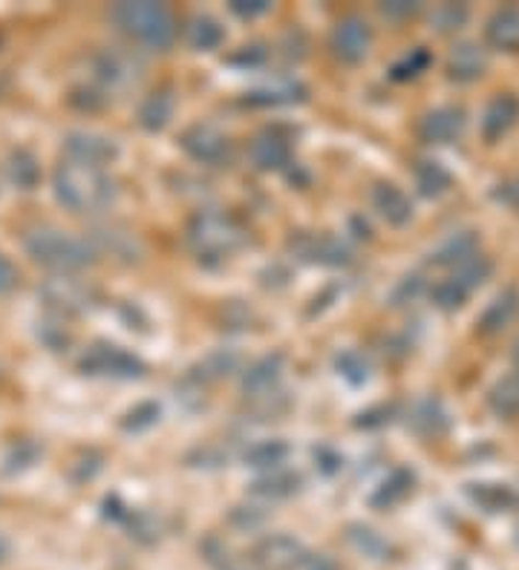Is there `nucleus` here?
<instances>
[{
    "mask_svg": "<svg viewBox=\"0 0 519 570\" xmlns=\"http://www.w3.org/2000/svg\"><path fill=\"white\" fill-rule=\"evenodd\" d=\"M55 200L72 214H101L108 210L119 196V187L108 170L90 168L64 159L53 173Z\"/></svg>",
    "mask_w": 519,
    "mask_h": 570,
    "instance_id": "nucleus-1",
    "label": "nucleus"
},
{
    "mask_svg": "<svg viewBox=\"0 0 519 570\" xmlns=\"http://www.w3.org/2000/svg\"><path fill=\"white\" fill-rule=\"evenodd\" d=\"M110 21L150 49H171L177 41V18L165 3L154 0H124L110 9Z\"/></svg>",
    "mask_w": 519,
    "mask_h": 570,
    "instance_id": "nucleus-2",
    "label": "nucleus"
},
{
    "mask_svg": "<svg viewBox=\"0 0 519 570\" xmlns=\"http://www.w3.org/2000/svg\"><path fill=\"white\" fill-rule=\"evenodd\" d=\"M24 246L32 260L44 265V269L58 271V274H72V271L87 269L99 256L93 242L58 231V228H35L24 237Z\"/></svg>",
    "mask_w": 519,
    "mask_h": 570,
    "instance_id": "nucleus-3",
    "label": "nucleus"
},
{
    "mask_svg": "<svg viewBox=\"0 0 519 570\" xmlns=\"http://www.w3.org/2000/svg\"><path fill=\"white\" fill-rule=\"evenodd\" d=\"M248 242V231L240 219L223 210H202L188 223V246L205 262H223Z\"/></svg>",
    "mask_w": 519,
    "mask_h": 570,
    "instance_id": "nucleus-4",
    "label": "nucleus"
},
{
    "mask_svg": "<svg viewBox=\"0 0 519 570\" xmlns=\"http://www.w3.org/2000/svg\"><path fill=\"white\" fill-rule=\"evenodd\" d=\"M78 372L87 378H110V380H139L148 366L142 363L127 349L116 346V343H93L84 355L78 357Z\"/></svg>",
    "mask_w": 519,
    "mask_h": 570,
    "instance_id": "nucleus-5",
    "label": "nucleus"
},
{
    "mask_svg": "<svg viewBox=\"0 0 519 570\" xmlns=\"http://www.w3.org/2000/svg\"><path fill=\"white\" fill-rule=\"evenodd\" d=\"M41 303L47 306L49 315L55 317H81L99 306V292L84 280L70 277V274H58L49 277L47 283L38 288Z\"/></svg>",
    "mask_w": 519,
    "mask_h": 570,
    "instance_id": "nucleus-6",
    "label": "nucleus"
},
{
    "mask_svg": "<svg viewBox=\"0 0 519 570\" xmlns=\"http://www.w3.org/2000/svg\"><path fill=\"white\" fill-rule=\"evenodd\" d=\"M289 251L297 262L306 265H324V269H341L352 262V251L347 242L329 233H295L289 239Z\"/></svg>",
    "mask_w": 519,
    "mask_h": 570,
    "instance_id": "nucleus-7",
    "label": "nucleus"
},
{
    "mask_svg": "<svg viewBox=\"0 0 519 570\" xmlns=\"http://www.w3.org/2000/svg\"><path fill=\"white\" fill-rule=\"evenodd\" d=\"M93 70L99 84H104L108 90H124V87L139 81L142 72H145V61L136 53H131V49L108 47L95 55Z\"/></svg>",
    "mask_w": 519,
    "mask_h": 570,
    "instance_id": "nucleus-8",
    "label": "nucleus"
},
{
    "mask_svg": "<svg viewBox=\"0 0 519 570\" xmlns=\"http://www.w3.org/2000/svg\"><path fill=\"white\" fill-rule=\"evenodd\" d=\"M64 153H67L70 162L104 170V164L116 162L119 159V145L113 139H108V136H101V133L72 130L67 133V139H64Z\"/></svg>",
    "mask_w": 519,
    "mask_h": 570,
    "instance_id": "nucleus-9",
    "label": "nucleus"
},
{
    "mask_svg": "<svg viewBox=\"0 0 519 570\" xmlns=\"http://www.w3.org/2000/svg\"><path fill=\"white\" fill-rule=\"evenodd\" d=\"M280 380H283V355L260 357L242 375V395H246L248 401L269 407V403L278 401L280 395H283L280 392Z\"/></svg>",
    "mask_w": 519,
    "mask_h": 570,
    "instance_id": "nucleus-10",
    "label": "nucleus"
},
{
    "mask_svg": "<svg viewBox=\"0 0 519 570\" xmlns=\"http://www.w3.org/2000/svg\"><path fill=\"white\" fill-rule=\"evenodd\" d=\"M255 562L263 570H301L309 562V554L297 539L278 533V536L260 539V545L255 547Z\"/></svg>",
    "mask_w": 519,
    "mask_h": 570,
    "instance_id": "nucleus-11",
    "label": "nucleus"
},
{
    "mask_svg": "<svg viewBox=\"0 0 519 570\" xmlns=\"http://www.w3.org/2000/svg\"><path fill=\"white\" fill-rule=\"evenodd\" d=\"M179 145H182V150L200 164H219L225 156H228V147H232L223 133H219L217 127H211V124H191V127L182 133Z\"/></svg>",
    "mask_w": 519,
    "mask_h": 570,
    "instance_id": "nucleus-12",
    "label": "nucleus"
},
{
    "mask_svg": "<svg viewBox=\"0 0 519 570\" xmlns=\"http://www.w3.org/2000/svg\"><path fill=\"white\" fill-rule=\"evenodd\" d=\"M372 32L361 18H343L341 24L332 30V53L338 61L358 64L364 61L370 53Z\"/></svg>",
    "mask_w": 519,
    "mask_h": 570,
    "instance_id": "nucleus-13",
    "label": "nucleus"
},
{
    "mask_svg": "<svg viewBox=\"0 0 519 570\" xmlns=\"http://www.w3.org/2000/svg\"><path fill=\"white\" fill-rule=\"evenodd\" d=\"M421 139L427 145H450L465 133V110L462 107H436L419 124Z\"/></svg>",
    "mask_w": 519,
    "mask_h": 570,
    "instance_id": "nucleus-14",
    "label": "nucleus"
},
{
    "mask_svg": "<svg viewBox=\"0 0 519 570\" xmlns=\"http://www.w3.org/2000/svg\"><path fill=\"white\" fill-rule=\"evenodd\" d=\"M372 205L379 210V216L393 228H404V225L413 219V202L410 196L402 191V187L390 185V182H381L372 191Z\"/></svg>",
    "mask_w": 519,
    "mask_h": 570,
    "instance_id": "nucleus-15",
    "label": "nucleus"
},
{
    "mask_svg": "<svg viewBox=\"0 0 519 570\" xmlns=\"http://www.w3.org/2000/svg\"><path fill=\"white\" fill-rule=\"evenodd\" d=\"M413 487H416V472L407 467H396L387 472V478H381V485L372 490L366 501L372 510H393L413 493Z\"/></svg>",
    "mask_w": 519,
    "mask_h": 570,
    "instance_id": "nucleus-16",
    "label": "nucleus"
},
{
    "mask_svg": "<svg viewBox=\"0 0 519 570\" xmlns=\"http://www.w3.org/2000/svg\"><path fill=\"white\" fill-rule=\"evenodd\" d=\"M519 122V99L517 95H496L485 107L482 116V136L485 141H499L505 133L514 130V124Z\"/></svg>",
    "mask_w": 519,
    "mask_h": 570,
    "instance_id": "nucleus-17",
    "label": "nucleus"
},
{
    "mask_svg": "<svg viewBox=\"0 0 519 570\" xmlns=\"http://www.w3.org/2000/svg\"><path fill=\"white\" fill-rule=\"evenodd\" d=\"M465 495L473 508H479L482 513H505V510L517 508V493L514 487L499 485V481H473L465 487Z\"/></svg>",
    "mask_w": 519,
    "mask_h": 570,
    "instance_id": "nucleus-18",
    "label": "nucleus"
},
{
    "mask_svg": "<svg viewBox=\"0 0 519 570\" xmlns=\"http://www.w3.org/2000/svg\"><path fill=\"white\" fill-rule=\"evenodd\" d=\"M517 315H519V292L517 288H503V292L496 294L488 309L482 311L479 320H476L479 334L494 338V334L505 332V329L514 323V317Z\"/></svg>",
    "mask_w": 519,
    "mask_h": 570,
    "instance_id": "nucleus-19",
    "label": "nucleus"
},
{
    "mask_svg": "<svg viewBox=\"0 0 519 570\" xmlns=\"http://www.w3.org/2000/svg\"><path fill=\"white\" fill-rule=\"evenodd\" d=\"M407 426H410L419 438H442L450 426L448 409L442 407V401H436V398H425V401H419L410 409Z\"/></svg>",
    "mask_w": 519,
    "mask_h": 570,
    "instance_id": "nucleus-20",
    "label": "nucleus"
},
{
    "mask_svg": "<svg viewBox=\"0 0 519 570\" xmlns=\"http://www.w3.org/2000/svg\"><path fill=\"white\" fill-rule=\"evenodd\" d=\"M173 110H177V95H173L171 87H159L148 99L139 104V124L148 133L165 130L173 118Z\"/></svg>",
    "mask_w": 519,
    "mask_h": 570,
    "instance_id": "nucleus-21",
    "label": "nucleus"
},
{
    "mask_svg": "<svg viewBox=\"0 0 519 570\" xmlns=\"http://www.w3.org/2000/svg\"><path fill=\"white\" fill-rule=\"evenodd\" d=\"M476 254H479V239H476V233L459 231L436 248L433 254H430V262L439 265V269H459V265H465Z\"/></svg>",
    "mask_w": 519,
    "mask_h": 570,
    "instance_id": "nucleus-22",
    "label": "nucleus"
},
{
    "mask_svg": "<svg viewBox=\"0 0 519 570\" xmlns=\"http://www.w3.org/2000/svg\"><path fill=\"white\" fill-rule=\"evenodd\" d=\"M485 67H488L485 49H482L479 44H471V41L456 44L448 58V76L453 78V81H462V84L476 81V78L485 72Z\"/></svg>",
    "mask_w": 519,
    "mask_h": 570,
    "instance_id": "nucleus-23",
    "label": "nucleus"
},
{
    "mask_svg": "<svg viewBox=\"0 0 519 570\" xmlns=\"http://www.w3.org/2000/svg\"><path fill=\"white\" fill-rule=\"evenodd\" d=\"M251 162L260 170H283L292 162V145L280 133H263L251 145Z\"/></svg>",
    "mask_w": 519,
    "mask_h": 570,
    "instance_id": "nucleus-24",
    "label": "nucleus"
},
{
    "mask_svg": "<svg viewBox=\"0 0 519 570\" xmlns=\"http://www.w3.org/2000/svg\"><path fill=\"white\" fill-rule=\"evenodd\" d=\"M485 38H488L490 47L505 49V53L519 49V9H496L494 15H490L488 26H485Z\"/></svg>",
    "mask_w": 519,
    "mask_h": 570,
    "instance_id": "nucleus-25",
    "label": "nucleus"
},
{
    "mask_svg": "<svg viewBox=\"0 0 519 570\" xmlns=\"http://www.w3.org/2000/svg\"><path fill=\"white\" fill-rule=\"evenodd\" d=\"M289 453H292V449H289L286 441L280 438L257 441V444H251V447L246 449L242 461H246V467H251V470L272 472V470H280V467L286 464Z\"/></svg>",
    "mask_w": 519,
    "mask_h": 570,
    "instance_id": "nucleus-26",
    "label": "nucleus"
},
{
    "mask_svg": "<svg viewBox=\"0 0 519 570\" xmlns=\"http://www.w3.org/2000/svg\"><path fill=\"white\" fill-rule=\"evenodd\" d=\"M297 101H306V87L297 81H280V84L251 90L246 95L248 107H283V104H297Z\"/></svg>",
    "mask_w": 519,
    "mask_h": 570,
    "instance_id": "nucleus-27",
    "label": "nucleus"
},
{
    "mask_svg": "<svg viewBox=\"0 0 519 570\" xmlns=\"http://www.w3.org/2000/svg\"><path fill=\"white\" fill-rule=\"evenodd\" d=\"M303 478L292 470H272L260 476L251 485V493L260 495V499H269V501H278V499H289V495H295L301 490Z\"/></svg>",
    "mask_w": 519,
    "mask_h": 570,
    "instance_id": "nucleus-28",
    "label": "nucleus"
},
{
    "mask_svg": "<svg viewBox=\"0 0 519 570\" xmlns=\"http://www.w3.org/2000/svg\"><path fill=\"white\" fill-rule=\"evenodd\" d=\"M41 458H44V447H41L38 441H15V444L7 449V455H3V461H0V472H3V476H24L26 470H32V467L41 461Z\"/></svg>",
    "mask_w": 519,
    "mask_h": 570,
    "instance_id": "nucleus-29",
    "label": "nucleus"
},
{
    "mask_svg": "<svg viewBox=\"0 0 519 570\" xmlns=\"http://www.w3.org/2000/svg\"><path fill=\"white\" fill-rule=\"evenodd\" d=\"M488 407L494 409L499 418L519 415V366L505 375L503 380H496L488 392Z\"/></svg>",
    "mask_w": 519,
    "mask_h": 570,
    "instance_id": "nucleus-30",
    "label": "nucleus"
},
{
    "mask_svg": "<svg viewBox=\"0 0 519 570\" xmlns=\"http://www.w3.org/2000/svg\"><path fill=\"white\" fill-rule=\"evenodd\" d=\"M416 185H419L421 196H442V193L450 191L453 185V176H450V170L444 168L442 162H436V159H421L416 164Z\"/></svg>",
    "mask_w": 519,
    "mask_h": 570,
    "instance_id": "nucleus-31",
    "label": "nucleus"
},
{
    "mask_svg": "<svg viewBox=\"0 0 519 570\" xmlns=\"http://www.w3.org/2000/svg\"><path fill=\"white\" fill-rule=\"evenodd\" d=\"M7 173H9V182H12L18 191H32V187H38L41 182L38 159H35V153L24 150V147L9 156Z\"/></svg>",
    "mask_w": 519,
    "mask_h": 570,
    "instance_id": "nucleus-32",
    "label": "nucleus"
},
{
    "mask_svg": "<svg viewBox=\"0 0 519 570\" xmlns=\"http://www.w3.org/2000/svg\"><path fill=\"white\" fill-rule=\"evenodd\" d=\"M347 536H349V545L356 547L358 554H364L366 559L384 562V559H390V554H393L390 542L384 539V536H379L372 527H366V524H352Z\"/></svg>",
    "mask_w": 519,
    "mask_h": 570,
    "instance_id": "nucleus-33",
    "label": "nucleus"
},
{
    "mask_svg": "<svg viewBox=\"0 0 519 570\" xmlns=\"http://www.w3.org/2000/svg\"><path fill=\"white\" fill-rule=\"evenodd\" d=\"M188 41H191V47L200 49V53H211V49H217L219 44L225 41V32L219 26L217 18L211 15H196L188 26Z\"/></svg>",
    "mask_w": 519,
    "mask_h": 570,
    "instance_id": "nucleus-34",
    "label": "nucleus"
},
{
    "mask_svg": "<svg viewBox=\"0 0 519 570\" xmlns=\"http://www.w3.org/2000/svg\"><path fill=\"white\" fill-rule=\"evenodd\" d=\"M335 372H338V378L347 380L352 389L370 384V361H366L358 349H343L341 355L335 357Z\"/></svg>",
    "mask_w": 519,
    "mask_h": 570,
    "instance_id": "nucleus-35",
    "label": "nucleus"
},
{
    "mask_svg": "<svg viewBox=\"0 0 519 570\" xmlns=\"http://www.w3.org/2000/svg\"><path fill=\"white\" fill-rule=\"evenodd\" d=\"M234 366H237V355H232V352H214V355L205 357V361H202L200 366L191 372V375H188V380H191V384H196V386L211 384V380L225 378V375H228Z\"/></svg>",
    "mask_w": 519,
    "mask_h": 570,
    "instance_id": "nucleus-36",
    "label": "nucleus"
},
{
    "mask_svg": "<svg viewBox=\"0 0 519 570\" xmlns=\"http://www.w3.org/2000/svg\"><path fill=\"white\" fill-rule=\"evenodd\" d=\"M159 418H162V407L156 401H142L136 403L133 409H127L119 421L124 432H148L150 426L159 424Z\"/></svg>",
    "mask_w": 519,
    "mask_h": 570,
    "instance_id": "nucleus-37",
    "label": "nucleus"
},
{
    "mask_svg": "<svg viewBox=\"0 0 519 570\" xmlns=\"http://www.w3.org/2000/svg\"><path fill=\"white\" fill-rule=\"evenodd\" d=\"M430 297H433L436 309L456 311V309H462V306H465V300L471 297V292H467L465 285L459 283L456 277H448V280H442V283L433 285Z\"/></svg>",
    "mask_w": 519,
    "mask_h": 570,
    "instance_id": "nucleus-38",
    "label": "nucleus"
},
{
    "mask_svg": "<svg viewBox=\"0 0 519 570\" xmlns=\"http://www.w3.org/2000/svg\"><path fill=\"white\" fill-rule=\"evenodd\" d=\"M430 64H433V55L427 53L425 47H416L404 55L402 61L393 64L390 78H393V81H413V78H419Z\"/></svg>",
    "mask_w": 519,
    "mask_h": 570,
    "instance_id": "nucleus-39",
    "label": "nucleus"
},
{
    "mask_svg": "<svg viewBox=\"0 0 519 570\" xmlns=\"http://www.w3.org/2000/svg\"><path fill=\"white\" fill-rule=\"evenodd\" d=\"M35 334H38V340L49 349V352H64V349L70 346L72 340L61 317L55 315H49L47 320H38V323H35Z\"/></svg>",
    "mask_w": 519,
    "mask_h": 570,
    "instance_id": "nucleus-40",
    "label": "nucleus"
},
{
    "mask_svg": "<svg viewBox=\"0 0 519 570\" xmlns=\"http://www.w3.org/2000/svg\"><path fill=\"white\" fill-rule=\"evenodd\" d=\"M205 556H208V562L217 570H263L257 562H246L240 556H234L228 547L214 539L205 542Z\"/></svg>",
    "mask_w": 519,
    "mask_h": 570,
    "instance_id": "nucleus-41",
    "label": "nucleus"
},
{
    "mask_svg": "<svg viewBox=\"0 0 519 570\" xmlns=\"http://www.w3.org/2000/svg\"><path fill=\"white\" fill-rule=\"evenodd\" d=\"M124 527L131 531L133 539L148 542V545L159 539V522L150 513H145V510H131L127 518H124Z\"/></svg>",
    "mask_w": 519,
    "mask_h": 570,
    "instance_id": "nucleus-42",
    "label": "nucleus"
},
{
    "mask_svg": "<svg viewBox=\"0 0 519 570\" xmlns=\"http://www.w3.org/2000/svg\"><path fill=\"white\" fill-rule=\"evenodd\" d=\"M113 251V254H124V256H133V248H136V239H133V233L127 231H99V246H95V251Z\"/></svg>",
    "mask_w": 519,
    "mask_h": 570,
    "instance_id": "nucleus-43",
    "label": "nucleus"
},
{
    "mask_svg": "<svg viewBox=\"0 0 519 570\" xmlns=\"http://www.w3.org/2000/svg\"><path fill=\"white\" fill-rule=\"evenodd\" d=\"M467 21V9L465 7H456V3H444L442 9H436L433 12V24L439 32H450V30H459V26Z\"/></svg>",
    "mask_w": 519,
    "mask_h": 570,
    "instance_id": "nucleus-44",
    "label": "nucleus"
},
{
    "mask_svg": "<svg viewBox=\"0 0 519 570\" xmlns=\"http://www.w3.org/2000/svg\"><path fill=\"white\" fill-rule=\"evenodd\" d=\"M312 458H315V467H318L324 476H335V472L343 470V455L335 453L332 447H315Z\"/></svg>",
    "mask_w": 519,
    "mask_h": 570,
    "instance_id": "nucleus-45",
    "label": "nucleus"
},
{
    "mask_svg": "<svg viewBox=\"0 0 519 570\" xmlns=\"http://www.w3.org/2000/svg\"><path fill=\"white\" fill-rule=\"evenodd\" d=\"M269 9H272L269 0H234L232 3V12L237 18H242V21H251V18H257V15H266Z\"/></svg>",
    "mask_w": 519,
    "mask_h": 570,
    "instance_id": "nucleus-46",
    "label": "nucleus"
},
{
    "mask_svg": "<svg viewBox=\"0 0 519 570\" xmlns=\"http://www.w3.org/2000/svg\"><path fill=\"white\" fill-rule=\"evenodd\" d=\"M101 467V455L99 453H87V458H81V461L72 464V481H90V478L99 472Z\"/></svg>",
    "mask_w": 519,
    "mask_h": 570,
    "instance_id": "nucleus-47",
    "label": "nucleus"
},
{
    "mask_svg": "<svg viewBox=\"0 0 519 570\" xmlns=\"http://www.w3.org/2000/svg\"><path fill=\"white\" fill-rule=\"evenodd\" d=\"M390 415H393V407L366 409V412H361V415H358L356 424L366 426V430H370V426H384L390 421Z\"/></svg>",
    "mask_w": 519,
    "mask_h": 570,
    "instance_id": "nucleus-48",
    "label": "nucleus"
},
{
    "mask_svg": "<svg viewBox=\"0 0 519 570\" xmlns=\"http://www.w3.org/2000/svg\"><path fill=\"white\" fill-rule=\"evenodd\" d=\"M18 285V269L9 256L0 254V294H9Z\"/></svg>",
    "mask_w": 519,
    "mask_h": 570,
    "instance_id": "nucleus-49",
    "label": "nucleus"
},
{
    "mask_svg": "<svg viewBox=\"0 0 519 570\" xmlns=\"http://www.w3.org/2000/svg\"><path fill=\"white\" fill-rule=\"evenodd\" d=\"M381 12L387 18H410L419 12V3H410V0H393V3H384Z\"/></svg>",
    "mask_w": 519,
    "mask_h": 570,
    "instance_id": "nucleus-50",
    "label": "nucleus"
},
{
    "mask_svg": "<svg viewBox=\"0 0 519 570\" xmlns=\"http://www.w3.org/2000/svg\"><path fill=\"white\" fill-rule=\"evenodd\" d=\"M266 61V53L260 47H246L240 55H234L232 64H246V67H257Z\"/></svg>",
    "mask_w": 519,
    "mask_h": 570,
    "instance_id": "nucleus-51",
    "label": "nucleus"
},
{
    "mask_svg": "<svg viewBox=\"0 0 519 570\" xmlns=\"http://www.w3.org/2000/svg\"><path fill=\"white\" fill-rule=\"evenodd\" d=\"M306 570H341V565L335 562L332 556L309 554V562H306Z\"/></svg>",
    "mask_w": 519,
    "mask_h": 570,
    "instance_id": "nucleus-52",
    "label": "nucleus"
},
{
    "mask_svg": "<svg viewBox=\"0 0 519 570\" xmlns=\"http://www.w3.org/2000/svg\"><path fill=\"white\" fill-rule=\"evenodd\" d=\"M9 550H12V547H9V539H7V536H3V533H0V562L7 559Z\"/></svg>",
    "mask_w": 519,
    "mask_h": 570,
    "instance_id": "nucleus-53",
    "label": "nucleus"
},
{
    "mask_svg": "<svg viewBox=\"0 0 519 570\" xmlns=\"http://www.w3.org/2000/svg\"><path fill=\"white\" fill-rule=\"evenodd\" d=\"M508 200H511L514 205H517V208H519V182L511 187V193H508Z\"/></svg>",
    "mask_w": 519,
    "mask_h": 570,
    "instance_id": "nucleus-54",
    "label": "nucleus"
},
{
    "mask_svg": "<svg viewBox=\"0 0 519 570\" xmlns=\"http://www.w3.org/2000/svg\"><path fill=\"white\" fill-rule=\"evenodd\" d=\"M517 542H519V524H517Z\"/></svg>",
    "mask_w": 519,
    "mask_h": 570,
    "instance_id": "nucleus-55",
    "label": "nucleus"
}]
</instances>
